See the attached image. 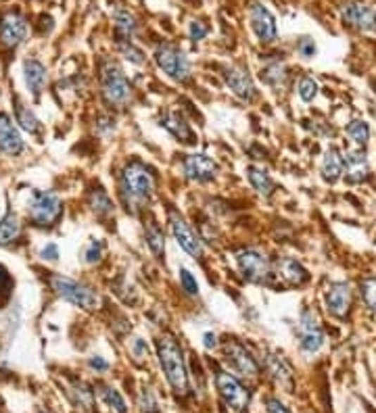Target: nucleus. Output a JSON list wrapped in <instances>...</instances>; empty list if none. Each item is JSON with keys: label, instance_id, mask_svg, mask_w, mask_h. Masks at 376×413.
<instances>
[{"label": "nucleus", "instance_id": "nucleus-1", "mask_svg": "<svg viewBox=\"0 0 376 413\" xmlns=\"http://www.w3.org/2000/svg\"><path fill=\"white\" fill-rule=\"evenodd\" d=\"M157 355H159V363L161 369L168 378V382L172 384V388L178 395H187L188 393V371L184 365V357L182 349L178 347V343L172 336H161L157 341Z\"/></svg>", "mask_w": 376, "mask_h": 413}, {"label": "nucleus", "instance_id": "nucleus-2", "mask_svg": "<svg viewBox=\"0 0 376 413\" xmlns=\"http://www.w3.org/2000/svg\"><path fill=\"white\" fill-rule=\"evenodd\" d=\"M61 198L49 190H34L27 207V215L36 226H51L61 215Z\"/></svg>", "mask_w": 376, "mask_h": 413}, {"label": "nucleus", "instance_id": "nucleus-3", "mask_svg": "<svg viewBox=\"0 0 376 413\" xmlns=\"http://www.w3.org/2000/svg\"><path fill=\"white\" fill-rule=\"evenodd\" d=\"M51 286L57 295L63 296L69 303H73V305H77V307H82V309L92 311V309H99V305H101V296L96 295L92 288H88V286H84L75 280H69V278H63V276H53Z\"/></svg>", "mask_w": 376, "mask_h": 413}, {"label": "nucleus", "instance_id": "nucleus-4", "mask_svg": "<svg viewBox=\"0 0 376 413\" xmlns=\"http://www.w3.org/2000/svg\"><path fill=\"white\" fill-rule=\"evenodd\" d=\"M103 96L115 107H122L130 101V82L115 63H107L103 67Z\"/></svg>", "mask_w": 376, "mask_h": 413}, {"label": "nucleus", "instance_id": "nucleus-5", "mask_svg": "<svg viewBox=\"0 0 376 413\" xmlns=\"http://www.w3.org/2000/svg\"><path fill=\"white\" fill-rule=\"evenodd\" d=\"M122 182H124V190L134 198V201H146L151 194H153V176L151 172L138 163V161H132L124 167V174H122Z\"/></svg>", "mask_w": 376, "mask_h": 413}, {"label": "nucleus", "instance_id": "nucleus-6", "mask_svg": "<svg viewBox=\"0 0 376 413\" xmlns=\"http://www.w3.org/2000/svg\"><path fill=\"white\" fill-rule=\"evenodd\" d=\"M155 61L163 73H168L176 82H184L190 75V61L188 57L174 44H163L155 51Z\"/></svg>", "mask_w": 376, "mask_h": 413}, {"label": "nucleus", "instance_id": "nucleus-7", "mask_svg": "<svg viewBox=\"0 0 376 413\" xmlns=\"http://www.w3.org/2000/svg\"><path fill=\"white\" fill-rule=\"evenodd\" d=\"M218 390L222 395V399L234 409V412H245V407L249 405V393L245 390V386L228 371H220L218 374Z\"/></svg>", "mask_w": 376, "mask_h": 413}, {"label": "nucleus", "instance_id": "nucleus-8", "mask_svg": "<svg viewBox=\"0 0 376 413\" xmlns=\"http://www.w3.org/2000/svg\"><path fill=\"white\" fill-rule=\"evenodd\" d=\"M249 19L255 36H257L261 42H274V40H276V36H278L276 19H274V15L270 13V8H268L265 4L253 2L249 8Z\"/></svg>", "mask_w": 376, "mask_h": 413}, {"label": "nucleus", "instance_id": "nucleus-9", "mask_svg": "<svg viewBox=\"0 0 376 413\" xmlns=\"http://www.w3.org/2000/svg\"><path fill=\"white\" fill-rule=\"evenodd\" d=\"M27 36V21L23 15L19 13H6L0 19V40L6 49H15L19 46Z\"/></svg>", "mask_w": 376, "mask_h": 413}, {"label": "nucleus", "instance_id": "nucleus-10", "mask_svg": "<svg viewBox=\"0 0 376 413\" xmlns=\"http://www.w3.org/2000/svg\"><path fill=\"white\" fill-rule=\"evenodd\" d=\"M237 263L243 272V276L251 280V282H263L270 274V265H268V259L257 253V250H239L237 253Z\"/></svg>", "mask_w": 376, "mask_h": 413}, {"label": "nucleus", "instance_id": "nucleus-11", "mask_svg": "<svg viewBox=\"0 0 376 413\" xmlns=\"http://www.w3.org/2000/svg\"><path fill=\"white\" fill-rule=\"evenodd\" d=\"M343 19L364 32H376V11L364 2H347L341 8Z\"/></svg>", "mask_w": 376, "mask_h": 413}, {"label": "nucleus", "instance_id": "nucleus-12", "mask_svg": "<svg viewBox=\"0 0 376 413\" xmlns=\"http://www.w3.org/2000/svg\"><path fill=\"white\" fill-rule=\"evenodd\" d=\"M170 228H172V234L176 238V242L187 250L190 257H201V253H203L201 240L194 234V230L188 226L184 217H180L178 213H172L170 215Z\"/></svg>", "mask_w": 376, "mask_h": 413}, {"label": "nucleus", "instance_id": "nucleus-13", "mask_svg": "<svg viewBox=\"0 0 376 413\" xmlns=\"http://www.w3.org/2000/svg\"><path fill=\"white\" fill-rule=\"evenodd\" d=\"M299 341H301V349L306 353H315L322 347V343H324V334H322L320 322H318V317L313 315L312 311H306L301 315V322H299Z\"/></svg>", "mask_w": 376, "mask_h": 413}, {"label": "nucleus", "instance_id": "nucleus-14", "mask_svg": "<svg viewBox=\"0 0 376 413\" xmlns=\"http://www.w3.org/2000/svg\"><path fill=\"white\" fill-rule=\"evenodd\" d=\"M224 351H226L228 363H230L239 374H243V376H257V374H259V363L251 357V353L243 347V345L230 341V343H226Z\"/></svg>", "mask_w": 376, "mask_h": 413}, {"label": "nucleus", "instance_id": "nucleus-15", "mask_svg": "<svg viewBox=\"0 0 376 413\" xmlns=\"http://www.w3.org/2000/svg\"><path fill=\"white\" fill-rule=\"evenodd\" d=\"M326 305L330 309V313H334L337 317H345L349 307H351V288L345 282L332 284L326 291Z\"/></svg>", "mask_w": 376, "mask_h": 413}, {"label": "nucleus", "instance_id": "nucleus-16", "mask_svg": "<svg viewBox=\"0 0 376 413\" xmlns=\"http://www.w3.org/2000/svg\"><path fill=\"white\" fill-rule=\"evenodd\" d=\"M184 172L190 179H196V182H207L215 176L218 172V165L213 159H209L207 155H190L187 161H184Z\"/></svg>", "mask_w": 376, "mask_h": 413}, {"label": "nucleus", "instance_id": "nucleus-17", "mask_svg": "<svg viewBox=\"0 0 376 413\" xmlns=\"http://www.w3.org/2000/svg\"><path fill=\"white\" fill-rule=\"evenodd\" d=\"M226 84L228 88L243 101H251L255 96V86L251 75L243 69V67H230L226 71Z\"/></svg>", "mask_w": 376, "mask_h": 413}, {"label": "nucleus", "instance_id": "nucleus-18", "mask_svg": "<svg viewBox=\"0 0 376 413\" xmlns=\"http://www.w3.org/2000/svg\"><path fill=\"white\" fill-rule=\"evenodd\" d=\"M23 151V140L17 127L11 123L6 115H0V153L4 155H19Z\"/></svg>", "mask_w": 376, "mask_h": 413}, {"label": "nucleus", "instance_id": "nucleus-19", "mask_svg": "<svg viewBox=\"0 0 376 413\" xmlns=\"http://www.w3.org/2000/svg\"><path fill=\"white\" fill-rule=\"evenodd\" d=\"M278 274L282 276V280H287L289 284H293V286H301L303 282H308V272L303 269V265L301 263H297L295 259H291V257H284V259H280L278 261Z\"/></svg>", "mask_w": 376, "mask_h": 413}, {"label": "nucleus", "instance_id": "nucleus-20", "mask_svg": "<svg viewBox=\"0 0 376 413\" xmlns=\"http://www.w3.org/2000/svg\"><path fill=\"white\" fill-rule=\"evenodd\" d=\"M268 371L272 374V378H274L280 386H284L287 390L293 388V371H291V367L287 365V361H284L282 357L270 355V357H268Z\"/></svg>", "mask_w": 376, "mask_h": 413}, {"label": "nucleus", "instance_id": "nucleus-21", "mask_svg": "<svg viewBox=\"0 0 376 413\" xmlns=\"http://www.w3.org/2000/svg\"><path fill=\"white\" fill-rule=\"evenodd\" d=\"M343 167L349 182H362L368 176V161L364 153H349L347 159H343Z\"/></svg>", "mask_w": 376, "mask_h": 413}, {"label": "nucleus", "instance_id": "nucleus-22", "mask_svg": "<svg viewBox=\"0 0 376 413\" xmlns=\"http://www.w3.org/2000/svg\"><path fill=\"white\" fill-rule=\"evenodd\" d=\"M25 82L34 94H40L46 86V67L40 61H25Z\"/></svg>", "mask_w": 376, "mask_h": 413}, {"label": "nucleus", "instance_id": "nucleus-23", "mask_svg": "<svg viewBox=\"0 0 376 413\" xmlns=\"http://www.w3.org/2000/svg\"><path fill=\"white\" fill-rule=\"evenodd\" d=\"M163 127L165 129H170L178 140H182V142H192L194 140V134H192V129H190V125H188L184 119L180 117L178 113H170V115H165L163 117Z\"/></svg>", "mask_w": 376, "mask_h": 413}, {"label": "nucleus", "instance_id": "nucleus-24", "mask_svg": "<svg viewBox=\"0 0 376 413\" xmlns=\"http://www.w3.org/2000/svg\"><path fill=\"white\" fill-rule=\"evenodd\" d=\"M341 174H343V157L334 148L326 151L324 161H322V176H324V179L326 182H337Z\"/></svg>", "mask_w": 376, "mask_h": 413}, {"label": "nucleus", "instance_id": "nucleus-25", "mask_svg": "<svg viewBox=\"0 0 376 413\" xmlns=\"http://www.w3.org/2000/svg\"><path fill=\"white\" fill-rule=\"evenodd\" d=\"M113 23H115V30L120 36H124V40H130L134 34H136V19L130 11L125 8H115L113 11Z\"/></svg>", "mask_w": 376, "mask_h": 413}, {"label": "nucleus", "instance_id": "nucleus-26", "mask_svg": "<svg viewBox=\"0 0 376 413\" xmlns=\"http://www.w3.org/2000/svg\"><path fill=\"white\" fill-rule=\"evenodd\" d=\"M247 177H249L251 186H253L259 194H263V196H270V194H272L274 182H272V177L268 176L263 170H259V167H249V170H247Z\"/></svg>", "mask_w": 376, "mask_h": 413}, {"label": "nucleus", "instance_id": "nucleus-27", "mask_svg": "<svg viewBox=\"0 0 376 413\" xmlns=\"http://www.w3.org/2000/svg\"><path fill=\"white\" fill-rule=\"evenodd\" d=\"M21 232V224L17 220L15 213H8L2 222H0V244H8Z\"/></svg>", "mask_w": 376, "mask_h": 413}, {"label": "nucleus", "instance_id": "nucleus-28", "mask_svg": "<svg viewBox=\"0 0 376 413\" xmlns=\"http://www.w3.org/2000/svg\"><path fill=\"white\" fill-rule=\"evenodd\" d=\"M146 244H149V248H151L157 257L163 255V250H165V240H163V232L159 230V226L151 224V226L146 228Z\"/></svg>", "mask_w": 376, "mask_h": 413}, {"label": "nucleus", "instance_id": "nucleus-29", "mask_svg": "<svg viewBox=\"0 0 376 413\" xmlns=\"http://www.w3.org/2000/svg\"><path fill=\"white\" fill-rule=\"evenodd\" d=\"M347 136L356 142V144H366L370 138V127L366 121H351L347 127Z\"/></svg>", "mask_w": 376, "mask_h": 413}, {"label": "nucleus", "instance_id": "nucleus-30", "mask_svg": "<svg viewBox=\"0 0 376 413\" xmlns=\"http://www.w3.org/2000/svg\"><path fill=\"white\" fill-rule=\"evenodd\" d=\"M17 121H19V123H21V127H23V129H27L30 134L40 132V121L36 119V115H34L30 109H25L21 103L17 105Z\"/></svg>", "mask_w": 376, "mask_h": 413}, {"label": "nucleus", "instance_id": "nucleus-31", "mask_svg": "<svg viewBox=\"0 0 376 413\" xmlns=\"http://www.w3.org/2000/svg\"><path fill=\"white\" fill-rule=\"evenodd\" d=\"M90 205H92V209H94L99 215H109V213L113 211V205H111L109 196H107L101 188L92 192V196H90Z\"/></svg>", "mask_w": 376, "mask_h": 413}, {"label": "nucleus", "instance_id": "nucleus-32", "mask_svg": "<svg viewBox=\"0 0 376 413\" xmlns=\"http://www.w3.org/2000/svg\"><path fill=\"white\" fill-rule=\"evenodd\" d=\"M103 399H105V403L111 407V409H115L118 413H127V407H125V401L122 399V395L115 390V388H111V386H105L103 388Z\"/></svg>", "mask_w": 376, "mask_h": 413}, {"label": "nucleus", "instance_id": "nucleus-33", "mask_svg": "<svg viewBox=\"0 0 376 413\" xmlns=\"http://www.w3.org/2000/svg\"><path fill=\"white\" fill-rule=\"evenodd\" d=\"M120 51H122V55H124L125 59L130 61V63H134V65H142L144 63V53L132 40H124L120 44Z\"/></svg>", "mask_w": 376, "mask_h": 413}, {"label": "nucleus", "instance_id": "nucleus-34", "mask_svg": "<svg viewBox=\"0 0 376 413\" xmlns=\"http://www.w3.org/2000/svg\"><path fill=\"white\" fill-rule=\"evenodd\" d=\"M261 75H263V80L268 82V84H272V86H278V84H282V80H284V67L280 65V63H274V65H270V67H265L263 71H261Z\"/></svg>", "mask_w": 376, "mask_h": 413}, {"label": "nucleus", "instance_id": "nucleus-35", "mask_svg": "<svg viewBox=\"0 0 376 413\" xmlns=\"http://www.w3.org/2000/svg\"><path fill=\"white\" fill-rule=\"evenodd\" d=\"M362 296L366 305L376 313V278H368L362 282Z\"/></svg>", "mask_w": 376, "mask_h": 413}, {"label": "nucleus", "instance_id": "nucleus-36", "mask_svg": "<svg viewBox=\"0 0 376 413\" xmlns=\"http://www.w3.org/2000/svg\"><path fill=\"white\" fill-rule=\"evenodd\" d=\"M315 94H318V84L313 82L312 77H303L299 82V96H301V101L310 103V101H313Z\"/></svg>", "mask_w": 376, "mask_h": 413}, {"label": "nucleus", "instance_id": "nucleus-37", "mask_svg": "<svg viewBox=\"0 0 376 413\" xmlns=\"http://www.w3.org/2000/svg\"><path fill=\"white\" fill-rule=\"evenodd\" d=\"M140 407H142V412L144 413L159 412V405H157V401H155V397H153V393H151L149 388H144V390L140 393Z\"/></svg>", "mask_w": 376, "mask_h": 413}, {"label": "nucleus", "instance_id": "nucleus-38", "mask_svg": "<svg viewBox=\"0 0 376 413\" xmlns=\"http://www.w3.org/2000/svg\"><path fill=\"white\" fill-rule=\"evenodd\" d=\"M188 34H190V40L199 42V40H203V38L209 34V27H207V23H203V21H192Z\"/></svg>", "mask_w": 376, "mask_h": 413}, {"label": "nucleus", "instance_id": "nucleus-39", "mask_svg": "<svg viewBox=\"0 0 376 413\" xmlns=\"http://www.w3.org/2000/svg\"><path fill=\"white\" fill-rule=\"evenodd\" d=\"M180 282H182V286H184V291H187L188 295H196L199 293V284H196V280L192 278V274L188 269H180Z\"/></svg>", "mask_w": 376, "mask_h": 413}, {"label": "nucleus", "instance_id": "nucleus-40", "mask_svg": "<svg viewBox=\"0 0 376 413\" xmlns=\"http://www.w3.org/2000/svg\"><path fill=\"white\" fill-rule=\"evenodd\" d=\"M101 253H103V244H101V242H96V240H92V242L88 244V248H86L84 257H86V261H88V263H96V261L101 259Z\"/></svg>", "mask_w": 376, "mask_h": 413}, {"label": "nucleus", "instance_id": "nucleus-41", "mask_svg": "<svg viewBox=\"0 0 376 413\" xmlns=\"http://www.w3.org/2000/svg\"><path fill=\"white\" fill-rule=\"evenodd\" d=\"M75 395H77V401H80V405H84L86 409H90L92 407V393L86 388V386H75Z\"/></svg>", "mask_w": 376, "mask_h": 413}, {"label": "nucleus", "instance_id": "nucleus-42", "mask_svg": "<svg viewBox=\"0 0 376 413\" xmlns=\"http://www.w3.org/2000/svg\"><path fill=\"white\" fill-rule=\"evenodd\" d=\"M8 291H11V276L4 267H0V298L8 295Z\"/></svg>", "mask_w": 376, "mask_h": 413}, {"label": "nucleus", "instance_id": "nucleus-43", "mask_svg": "<svg viewBox=\"0 0 376 413\" xmlns=\"http://www.w3.org/2000/svg\"><path fill=\"white\" fill-rule=\"evenodd\" d=\"M299 53H301L303 57H313V55H315V44H313V40L303 38V40L299 42Z\"/></svg>", "mask_w": 376, "mask_h": 413}, {"label": "nucleus", "instance_id": "nucleus-44", "mask_svg": "<svg viewBox=\"0 0 376 413\" xmlns=\"http://www.w3.org/2000/svg\"><path fill=\"white\" fill-rule=\"evenodd\" d=\"M265 407H268V413H291L289 407H284L278 399H268L265 401Z\"/></svg>", "mask_w": 376, "mask_h": 413}, {"label": "nucleus", "instance_id": "nucleus-45", "mask_svg": "<svg viewBox=\"0 0 376 413\" xmlns=\"http://www.w3.org/2000/svg\"><path fill=\"white\" fill-rule=\"evenodd\" d=\"M42 257L49 259V261H55V259L59 257V248H57L55 244H49V246L42 248Z\"/></svg>", "mask_w": 376, "mask_h": 413}, {"label": "nucleus", "instance_id": "nucleus-46", "mask_svg": "<svg viewBox=\"0 0 376 413\" xmlns=\"http://www.w3.org/2000/svg\"><path fill=\"white\" fill-rule=\"evenodd\" d=\"M90 367L99 369V371H105V369H109V363L103 357H90Z\"/></svg>", "mask_w": 376, "mask_h": 413}, {"label": "nucleus", "instance_id": "nucleus-47", "mask_svg": "<svg viewBox=\"0 0 376 413\" xmlns=\"http://www.w3.org/2000/svg\"><path fill=\"white\" fill-rule=\"evenodd\" d=\"M134 351H136V355H146L149 353V347L144 345L142 338H136V341H134Z\"/></svg>", "mask_w": 376, "mask_h": 413}, {"label": "nucleus", "instance_id": "nucleus-48", "mask_svg": "<svg viewBox=\"0 0 376 413\" xmlns=\"http://www.w3.org/2000/svg\"><path fill=\"white\" fill-rule=\"evenodd\" d=\"M203 341H205V347H207V349H213V347L218 345V338H215V334H211V332H207V334L203 336Z\"/></svg>", "mask_w": 376, "mask_h": 413}]
</instances>
